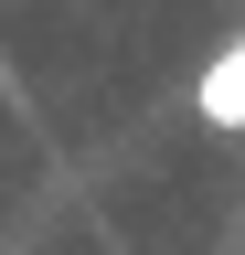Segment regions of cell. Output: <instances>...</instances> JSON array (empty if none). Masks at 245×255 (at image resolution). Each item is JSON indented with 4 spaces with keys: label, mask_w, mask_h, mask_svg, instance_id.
<instances>
[{
    "label": "cell",
    "mask_w": 245,
    "mask_h": 255,
    "mask_svg": "<svg viewBox=\"0 0 245 255\" xmlns=\"http://www.w3.org/2000/svg\"><path fill=\"white\" fill-rule=\"evenodd\" d=\"M192 107H203V128H245V32H235V43H224V53L203 64Z\"/></svg>",
    "instance_id": "1"
}]
</instances>
